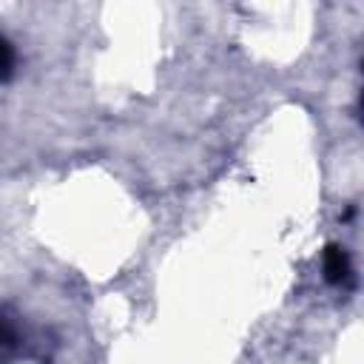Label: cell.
I'll use <instances>...</instances> for the list:
<instances>
[{
	"label": "cell",
	"instance_id": "6da1fadb",
	"mask_svg": "<svg viewBox=\"0 0 364 364\" xmlns=\"http://www.w3.org/2000/svg\"><path fill=\"white\" fill-rule=\"evenodd\" d=\"M321 270H324V279L330 284H338V287H347L353 284V262H350V253L344 245H327L324 247V256H321Z\"/></svg>",
	"mask_w": 364,
	"mask_h": 364
},
{
	"label": "cell",
	"instance_id": "7a4b0ae2",
	"mask_svg": "<svg viewBox=\"0 0 364 364\" xmlns=\"http://www.w3.org/2000/svg\"><path fill=\"white\" fill-rule=\"evenodd\" d=\"M23 347V327L14 310L0 307V364H9Z\"/></svg>",
	"mask_w": 364,
	"mask_h": 364
},
{
	"label": "cell",
	"instance_id": "3957f363",
	"mask_svg": "<svg viewBox=\"0 0 364 364\" xmlns=\"http://www.w3.org/2000/svg\"><path fill=\"white\" fill-rule=\"evenodd\" d=\"M14 65H17V51H14V46H11V40L0 34V82L11 80Z\"/></svg>",
	"mask_w": 364,
	"mask_h": 364
}]
</instances>
